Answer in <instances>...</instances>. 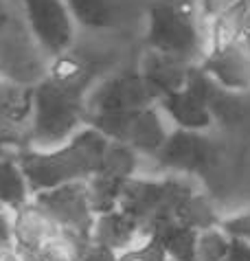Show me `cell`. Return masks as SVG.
Masks as SVG:
<instances>
[{
    "label": "cell",
    "mask_w": 250,
    "mask_h": 261,
    "mask_svg": "<svg viewBox=\"0 0 250 261\" xmlns=\"http://www.w3.org/2000/svg\"><path fill=\"white\" fill-rule=\"evenodd\" d=\"M110 139L97 127L84 125L79 132L64 145L48 151L24 147L16 154V161L22 167L29 180L31 198L40 191L53 189L66 182L88 180L101 171L104 156Z\"/></svg>",
    "instance_id": "cell-1"
},
{
    "label": "cell",
    "mask_w": 250,
    "mask_h": 261,
    "mask_svg": "<svg viewBox=\"0 0 250 261\" xmlns=\"http://www.w3.org/2000/svg\"><path fill=\"white\" fill-rule=\"evenodd\" d=\"M92 79L46 75L33 86V112L29 121V147L48 151L64 145L86 125V97Z\"/></svg>",
    "instance_id": "cell-2"
},
{
    "label": "cell",
    "mask_w": 250,
    "mask_h": 261,
    "mask_svg": "<svg viewBox=\"0 0 250 261\" xmlns=\"http://www.w3.org/2000/svg\"><path fill=\"white\" fill-rule=\"evenodd\" d=\"M145 46L176 55L189 64L204 60L202 31L193 7L185 0H160L147 9Z\"/></svg>",
    "instance_id": "cell-3"
},
{
    "label": "cell",
    "mask_w": 250,
    "mask_h": 261,
    "mask_svg": "<svg viewBox=\"0 0 250 261\" xmlns=\"http://www.w3.org/2000/svg\"><path fill=\"white\" fill-rule=\"evenodd\" d=\"M193 193L189 180L182 178H165V180H147L132 176L125 182L121 193L119 208L130 213L141 224V233L158 222L176 220L180 204Z\"/></svg>",
    "instance_id": "cell-4"
},
{
    "label": "cell",
    "mask_w": 250,
    "mask_h": 261,
    "mask_svg": "<svg viewBox=\"0 0 250 261\" xmlns=\"http://www.w3.org/2000/svg\"><path fill=\"white\" fill-rule=\"evenodd\" d=\"M33 202L38 204L51 220L57 224V228L64 235L79 239L82 244L92 242V228L97 222L90 200H88V182H66L53 189L40 191L33 195Z\"/></svg>",
    "instance_id": "cell-5"
},
{
    "label": "cell",
    "mask_w": 250,
    "mask_h": 261,
    "mask_svg": "<svg viewBox=\"0 0 250 261\" xmlns=\"http://www.w3.org/2000/svg\"><path fill=\"white\" fill-rule=\"evenodd\" d=\"M44 57L33 33L11 18L0 31V77L20 86L40 84L48 75Z\"/></svg>",
    "instance_id": "cell-6"
},
{
    "label": "cell",
    "mask_w": 250,
    "mask_h": 261,
    "mask_svg": "<svg viewBox=\"0 0 250 261\" xmlns=\"http://www.w3.org/2000/svg\"><path fill=\"white\" fill-rule=\"evenodd\" d=\"M29 31L48 60L64 55L75 42V18L66 0H22Z\"/></svg>",
    "instance_id": "cell-7"
},
{
    "label": "cell",
    "mask_w": 250,
    "mask_h": 261,
    "mask_svg": "<svg viewBox=\"0 0 250 261\" xmlns=\"http://www.w3.org/2000/svg\"><path fill=\"white\" fill-rule=\"evenodd\" d=\"M163 95L138 70L116 72L101 79L86 97V112H123L156 106Z\"/></svg>",
    "instance_id": "cell-8"
},
{
    "label": "cell",
    "mask_w": 250,
    "mask_h": 261,
    "mask_svg": "<svg viewBox=\"0 0 250 261\" xmlns=\"http://www.w3.org/2000/svg\"><path fill=\"white\" fill-rule=\"evenodd\" d=\"M160 169H171L182 173H207L219 163L217 143L200 129H171L167 143L154 156Z\"/></svg>",
    "instance_id": "cell-9"
},
{
    "label": "cell",
    "mask_w": 250,
    "mask_h": 261,
    "mask_svg": "<svg viewBox=\"0 0 250 261\" xmlns=\"http://www.w3.org/2000/svg\"><path fill=\"white\" fill-rule=\"evenodd\" d=\"M200 66L224 88L233 92L250 90V44L244 40L217 50H209Z\"/></svg>",
    "instance_id": "cell-10"
},
{
    "label": "cell",
    "mask_w": 250,
    "mask_h": 261,
    "mask_svg": "<svg viewBox=\"0 0 250 261\" xmlns=\"http://www.w3.org/2000/svg\"><path fill=\"white\" fill-rule=\"evenodd\" d=\"M187 88L197 92V95L204 99V103L209 106V110L213 114V121L219 123V125L233 127L244 121L246 110L239 99V92H233L229 88H224V86H219L200 64L191 66Z\"/></svg>",
    "instance_id": "cell-11"
},
{
    "label": "cell",
    "mask_w": 250,
    "mask_h": 261,
    "mask_svg": "<svg viewBox=\"0 0 250 261\" xmlns=\"http://www.w3.org/2000/svg\"><path fill=\"white\" fill-rule=\"evenodd\" d=\"M191 66H193V64L180 60V57H176V55H169L158 48L145 46L138 72L165 97L167 92H176V90L185 88Z\"/></svg>",
    "instance_id": "cell-12"
},
{
    "label": "cell",
    "mask_w": 250,
    "mask_h": 261,
    "mask_svg": "<svg viewBox=\"0 0 250 261\" xmlns=\"http://www.w3.org/2000/svg\"><path fill=\"white\" fill-rule=\"evenodd\" d=\"M62 230L57 224L35 204V202H27L22 208L16 211L13 217V237H16V250L18 255H31V252L40 250L51 237H57Z\"/></svg>",
    "instance_id": "cell-13"
},
{
    "label": "cell",
    "mask_w": 250,
    "mask_h": 261,
    "mask_svg": "<svg viewBox=\"0 0 250 261\" xmlns=\"http://www.w3.org/2000/svg\"><path fill=\"white\" fill-rule=\"evenodd\" d=\"M158 106H160V110H165L167 117L176 123V127L207 132L213 123H215L209 106L204 103V99L197 95V92L187 88V86L176 92H167V95L158 101Z\"/></svg>",
    "instance_id": "cell-14"
},
{
    "label": "cell",
    "mask_w": 250,
    "mask_h": 261,
    "mask_svg": "<svg viewBox=\"0 0 250 261\" xmlns=\"http://www.w3.org/2000/svg\"><path fill=\"white\" fill-rule=\"evenodd\" d=\"M169 134H171V129L167 127L160 106H149L134 112L128 134H125V143L134 147L138 154L156 156L160 147L167 143Z\"/></svg>",
    "instance_id": "cell-15"
},
{
    "label": "cell",
    "mask_w": 250,
    "mask_h": 261,
    "mask_svg": "<svg viewBox=\"0 0 250 261\" xmlns=\"http://www.w3.org/2000/svg\"><path fill=\"white\" fill-rule=\"evenodd\" d=\"M197 233L178 220L158 222L145 230V235L158 242L171 261H197Z\"/></svg>",
    "instance_id": "cell-16"
},
{
    "label": "cell",
    "mask_w": 250,
    "mask_h": 261,
    "mask_svg": "<svg viewBox=\"0 0 250 261\" xmlns=\"http://www.w3.org/2000/svg\"><path fill=\"white\" fill-rule=\"evenodd\" d=\"M138 233H141V224L123 208H114L110 213L97 215L92 228V242L104 244L116 252H125L130 250V244L134 242Z\"/></svg>",
    "instance_id": "cell-17"
},
{
    "label": "cell",
    "mask_w": 250,
    "mask_h": 261,
    "mask_svg": "<svg viewBox=\"0 0 250 261\" xmlns=\"http://www.w3.org/2000/svg\"><path fill=\"white\" fill-rule=\"evenodd\" d=\"M77 24L90 31H108L119 24V9L114 0H66Z\"/></svg>",
    "instance_id": "cell-18"
},
{
    "label": "cell",
    "mask_w": 250,
    "mask_h": 261,
    "mask_svg": "<svg viewBox=\"0 0 250 261\" xmlns=\"http://www.w3.org/2000/svg\"><path fill=\"white\" fill-rule=\"evenodd\" d=\"M31 198L29 180L13 156H0V204L18 211Z\"/></svg>",
    "instance_id": "cell-19"
},
{
    "label": "cell",
    "mask_w": 250,
    "mask_h": 261,
    "mask_svg": "<svg viewBox=\"0 0 250 261\" xmlns=\"http://www.w3.org/2000/svg\"><path fill=\"white\" fill-rule=\"evenodd\" d=\"M128 180L130 178H121V176H114V173H108V171H99L86 180L88 200H90L94 215L110 213V211H114V208H119V200H121V193H123Z\"/></svg>",
    "instance_id": "cell-20"
},
{
    "label": "cell",
    "mask_w": 250,
    "mask_h": 261,
    "mask_svg": "<svg viewBox=\"0 0 250 261\" xmlns=\"http://www.w3.org/2000/svg\"><path fill=\"white\" fill-rule=\"evenodd\" d=\"M248 5H250V0H239L233 9H229L219 18L213 20L211 29H209V42H211L209 50L231 46L233 42L241 40V24H244V16H246Z\"/></svg>",
    "instance_id": "cell-21"
},
{
    "label": "cell",
    "mask_w": 250,
    "mask_h": 261,
    "mask_svg": "<svg viewBox=\"0 0 250 261\" xmlns=\"http://www.w3.org/2000/svg\"><path fill=\"white\" fill-rule=\"evenodd\" d=\"M176 220L187 224L191 228H195V230H204V228L219 226V224H222L213 200L207 193H197V191H193L180 204L178 213H176Z\"/></svg>",
    "instance_id": "cell-22"
},
{
    "label": "cell",
    "mask_w": 250,
    "mask_h": 261,
    "mask_svg": "<svg viewBox=\"0 0 250 261\" xmlns=\"http://www.w3.org/2000/svg\"><path fill=\"white\" fill-rule=\"evenodd\" d=\"M231 248V235L224 226H211L197 233V261H224Z\"/></svg>",
    "instance_id": "cell-23"
},
{
    "label": "cell",
    "mask_w": 250,
    "mask_h": 261,
    "mask_svg": "<svg viewBox=\"0 0 250 261\" xmlns=\"http://www.w3.org/2000/svg\"><path fill=\"white\" fill-rule=\"evenodd\" d=\"M116 261H169L165 248L154 239H147V244L138 246V248L125 250L119 255Z\"/></svg>",
    "instance_id": "cell-24"
},
{
    "label": "cell",
    "mask_w": 250,
    "mask_h": 261,
    "mask_svg": "<svg viewBox=\"0 0 250 261\" xmlns=\"http://www.w3.org/2000/svg\"><path fill=\"white\" fill-rule=\"evenodd\" d=\"M13 217H16V211H11V208H7V206L0 208V252H11L16 248Z\"/></svg>",
    "instance_id": "cell-25"
},
{
    "label": "cell",
    "mask_w": 250,
    "mask_h": 261,
    "mask_svg": "<svg viewBox=\"0 0 250 261\" xmlns=\"http://www.w3.org/2000/svg\"><path fill=\"white\" fill-rule=\"evenodd\" d=\"M239 0H200V20L202 22H213L215 18H219L222 13H226L229 9H233Z\"/></svg>",
    "instance_id": "cell-26"
},
{
    "label": "cell",
    "mask_w": 250,
    "mask_h": 261,
    "mask_svg": "<svg viewBox=\"0 0 250 261\" xmlns=\"http://www.w3.org/2000/svg\"><path fill=\"white\" fill-rule=\"evenodd\" d=\"M222 226L229 235L233 237H246L250 239V213H241L229 217V220H222Z\"/></svg>",
    "instance_id": "cell-27"
},
{
    "label": "cell",
    "mask_w": 250,
    "mask_h": 261,
    "mask_svg": "<svg viewBox=\"0 0 250 261\" xmlns=\"http://www.w3.org/2000/svg\"><path fill=\"white\" fill-rule=\"evenodd\" d=\"M224 261H250V239L231 235V248Z\"/></svg>",
    "instance_id": "cell-28"
},
{
    "label": "cell",
    "mask_w": 250,
    "mask_h": 261,
    "mask_svg": "<svg viewBox=\"0 0 250 261\" xmlns=\"http://www.w3.org/2000/svg\"><path fill=\"white\" fill-rule=\"evenodd\" d=\"M241 40L250 44V5L246 9V16H244V24H241Z\"/></svg>",
    "instance_id": "cell-29"
},
{
    "label": "cell",
    "mask_w": 250,
    "mask_h": 261,
    "mask_svg": "<svg viewBox=\"0 0 250 261\" xmlns=\"http://www.w3.org/2000/svg\"><path fill=\"white\" fill-rule=\"evenodd\" d=\"M11 20V13L5 9V5H3V0H0V31L7 27V22Z\"/></svg>",
    "instance_id": "cell-30"
},
{
    "label": "cell",
    "mask_w": 250,
    "mask_h": 261,
    "mask_svg": "<svg viewBox=\"0 0 250 261\" xmlns=\"http://www.w3.org/2000/svg\"><path fill=\"white\" fill-rule=\"evenodd\" d=\"M3 261H22V259H20V255H18L16 250H11V252H5Z\"/></svg>",
    "instance_id": "cell-31"
},
{
    "label": "cell",
    "mask_w": 250,
    "mask_h": 261,
    "mask_svg": "<svg viewBox=\"0 0 250 261\" xmlns=\"http://www.w3.org/2000/svg\"><path fill=\"white\" fill-rule=\"evenodd\" d=\"M3 257H5V252H0V261H3Z\"/></svg>",
    "instance_id": "cell-32"
},
{
    "label": "cell",
    "mask_w": 250,
    "mask_h": 261,
    "mask_svg": "<svg viewBox=\"0 0 250 261\" xmlns=\"http://www.w3.org/2000/svg\"><path fill=\"white\" fill-rule=\"evenodd\" d=\"M0 208H3V204H0Z\"/></svg>",
    "instance_id": "cell-33"
},
{
    "label": "cell",
    "mask_w": 250,
    "mask_h": 261,
    "mask_svg": "<svg viewBox=\"0 0 250 261\" xmlns=\"http://www.w3.org/2000/svg\"><path fill=\"white\" fill-rule=\"evenodd\" d=\"M169 261H171V259H169Z\"/></svg>",
    "instance_id": "cell-34"
}]
</instances>
